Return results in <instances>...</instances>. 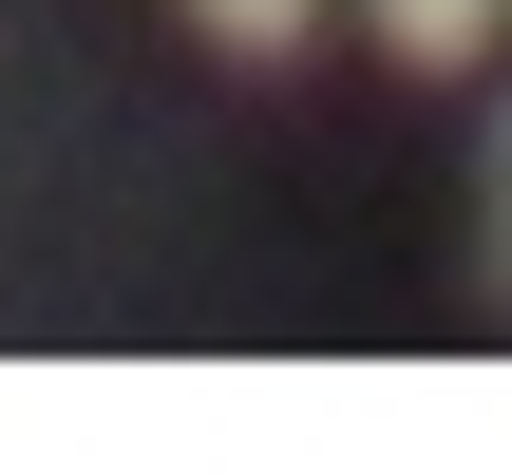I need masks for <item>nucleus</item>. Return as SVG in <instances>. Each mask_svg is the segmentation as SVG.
Wrapping results in <instances>:
<instances>
[{
    "label": "nucleus",
    "mask_w": 512,
    "mask_h": 474,
    "mask_svg": "<svg viewBox=\"0 0 512 474\" xmlns=\"http://www.w3.org/2000/svg\"><path fill=\"white\" fill-rule=\"evenodd\" d=\"M361 19H380V57H399V76H475V57L512 38V0H361Z\"/></svg>",
    "instance_id": "f257e3e1"
},
{
    "label": "nucleus",
    "mask_w": 512,
    "mask_h": 474,
    "mask_svg": "<svg viewBox=\"0 0 512 474\" xmlns=\"http://www.w3.org/2000/svg\"><path fill=\"white\" fill-rule=\"evenodd\" d=\"M475 304L512 323V95H494V133H475Z\"/></svg>",
    "instance_id": "f03ea898"
},
{
    "label": "nucleus",
    "mask_w": 512,
    "mask_h": 474,
    "mask_svg": "<svg viewBox=\"0 0 512 474\" xmlns=\"http://www.w3.org/2000/svg\"><path fill=\"white\" fill-rule=\"evenodd\" d=\"M190 19H209L228 57H304V19H323V0H190Z\"/></svg>",
    "instance_id": "7ed1b4c3"
}]
</instances>
